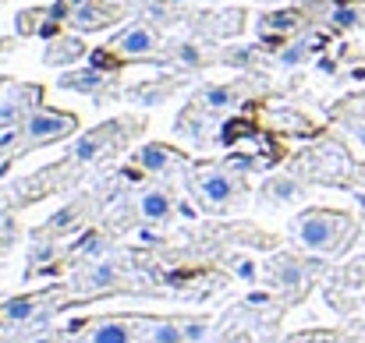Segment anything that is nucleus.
Here are the masks:
<instances>
[{
    "instance_id": "1",
    "label": "nucleus",
    "mask_w": 365,
    "mask_h": 343,
    "mask_svg": "<svg viewBox=\"0 0 365 343\" xmlns=\"http://www.w3.org/2000/svg\"><path fill=\"white\" fill-rule=\"evenodd\" d=\"M78 131V114L71 110H50V107H36L32 114L25 117L4 142H0V156L4 159H14L21 152H32V149H43V145H53V142H64Z\"/></svg>"
},
{
    "instance_id": "2",
    "label": "nucleus",
    "mask_w": 365,
    "mask_h": 343,
    "mask_svg": "<svg viewBox=\"0 0 365 343\" xmlns=\"http://www.w3.org/2000/svg\"><path fill=\"white\" fill-rule=\"evenodd\" d=\"M294 241L316 255H334L355 237V216L344 209H305L294 220Z\"/></svg>"
},
{
    "instance_id": "3",
    "label": "nucleus",
    "mask_w": 365,
    "mask_h": 343,
    "mask_svg": "<svg viewBox=\"0 0 365 343\" xmlns=\"http://www.w3.org/2000/svg\"><path fill=\"white\" fill-rule=\"evenodd\" d=\"M188 184H192V195H195L199 209H206V213H227L245 195L242 174H235L227 167H217V163L192 170Z\"/></svg>"
},
{
    "instance_id": "4",
    "label": "nucleus",
    "mask_w": 365,
    "mask_h": 343,
    "mask_svg": "<svg viewBox=\"0 0 365 343\" xmlns=\"http://www.w3.org/2000/svg\"><path fill=\"white\" fill-rule=\"evenodd\" d=\"M57 14L75 32H103V28H110V25L121 21L124 14H128V7L107 4V0H61L57 4Z\"/></svg>"
},
{
    "instance_id": "5",
    "label": "nucleus",
    "mask_w": 365,
    "mask_h": 343,
    "mask_svg": "<svg viewBox=\"0 0 365 343\" xmlns=\"http://www.w3.org/2000/svg\"><path fill=\"white\" fill-rule=\"evenodd\" d=\"M107 53H118L121 64H135V60H163L160 57V32L149 21H131L124 32H118L107 46Z\"/></svg>"
},
{
    "instance_id": "6",
    "label": "nucleus",
    "mask_w": 365,
    "mask_h": 343,
    "mask_svg": "<svg viewBox=\"0 0 365 343\" xmlns=\"http://www.w3.org/2000/svg\"><path fill=\"white\" fill-rule=\"evenodd\" d=\"M142 329L145 319L135 315H103L86 322L78 333H71L75 343H142Z\"/></svg>"
},
{
    "instance_id": "7",
    "label": "nucleus",
    "mask_w": 365,
    "mask_h": 343,
    "mask_svg": "<svg viewBox=\"0 0 365 343\" xmlns=\"http://www.w3.org/2000/svg\"><path fill=\"white\" fill-rule=\"evenodd\" d=\"M39 103H43V89L39 85L0 82V127H18Z\"/></svg>"
},
{
    "instance_id": "8",
    "label": "nucleus",
    "mask_w": 365,
    "mask_h": 343,
    "mask_svg": "<svg viewBox=\"0 0 365 343\" xmlns=\"http://www.w3.org/2000/svg\"><path fill=\"white\" fill-rule=\"evenodd\" d=\"M64 294H68V290L50 287V290H39V294H18V297H7V301H0V322H7V326H25V322L39 319V315L50 308V301H61Z\"/></svg>"
},
{
    "instance_id": "9",
    "label": "nucleus",
    "mask_w": 365,
    "mask_h": 343,
    "mask_svg": "<svg viewBox=\"0 0 365 343\" xmlns=\"http://www.w3.org/2000/svg\"><path fill=\"white\" fill-rule=\"evenodd\" d=\"M128 127H142V120H107V124H100L96 131H89V134L75 145L71 159H75V163H89V159H96L107 145L124 142V131H128Z\"/></svg>"
},
{
    "instance_id": "10",
    "label": "nucleus",
    "mask_w": 365,
    "mask_h": 343,
    "mask_svg": "<svg viewBox=\"0 0 365 343\" xmlns=\"http://www.w3.org/2000/svg\"><path fill=\"white\" fill-rule=\"evenodd\" d=\"M248 100V85L245 82H227V85H206L195 93L192 107L199 110H210V114H224V110H235Z\"/></svg>"
},
{
    "instance_id": "11",
    "label": "nucleus",
    "mask_w": 365,
    "mask_h": 343,
    "mask_svg": "<svg viewBox=\"0 0 365 343\" xmlns=\"http://www.w3.org/2000/svg\"><path fill=\"white\" fill-rule=\"evenodd\" d=\"M121 280H124V273L114 258H93V265L82 269V276L75 280V287L86 290V294H103V290H118Z\"/></svg>"
},
{
    "instance_id": "12",
    "label": "nucleus",
    "mask_w": 365,
    "mask_h": 343,
    "mask_svg": "<svg viewBox=\"0 0 365 343\" xmlns=\"http://www.w3.org/2000/svg\"><path fill=\"white\" fill-rule=\"evenodd\" d=\"M199 322H178V319H149L142 329V343H188L199 333Z\"/></svg>"
},
{
    "instance_id": "13",
    "label": "nucleus",
    "mask_w": 365,
    "mask_h": 343,
    "mask_svg": "<svg viewBox=\"0 0 365 343\" xmlns=\"http://www.w3.org/2000/svg\"><path fill=\"white\" fill-rule=\"evenodd\" d=\"M135 209H138V216L145 220V223H167V220H174V199L167 195V188H145V191H138V202H135Z\"/></svg>"
},
{
    "instance_id": "14",
    "label": "nucleus",
    "mask_w": 365,
    "mask_h": 343,
    "mask_svg": "<svg viewBox=\"0 0 365 343\" xmlns=\"http://www.w3.org/2000/svg\"><path fill=\"white\" fill-rule=\"evenodd\" d=\"M323 21L337 32H351V28H362L365 25V7L362 4H351V0H327V14Z\"/></svg>"
},
{
    "instance_id": "15",
    "label": "nucleus",
    "mask_w": 365,
    "mask_h": 343,
    "mask_svg": "<svg viewBox=\"0 0 365 343\" xmlns=\"http://www.w3.org/2000/svg\"><path fill=\"white\" fill-rule=\"evenodd\" d=\"M135 163H138L142 170H149V174H167V170H170V163H185V156H181V152H174L170 145L149 142V145H142V149L135 152Z\"/></svg>"
},
{
    "instance_id": "16",
    "label": "nucleus",
    "mask_w": 365,
    "mask_h": 343,
    "mask_svg": "<svg viewBox=\"0 0 365 343\" xmlns=\"http://www.w3.org/2000/svg\"><path fill=\"white\" fill-rule=\"evenodd\" d=\"M82 57H86V43H82L78 36H57V39L46 46L43 64H50V68H68V64H75V60H82Z\"/></svg>"
},
{
    "instance_id": "17",
    "label": "nucleus",
    "mask_w": 365,
    "mask_h": 343,
    "mask_svg": "<svg viewBox=\"0 0 365 343\" xmlns=\"http://www.w3.org/2000/svg\"><path fill=\"white\" fill-rule=\"evenodd\" d=\"M305 25V11L294 7V11H277V14H266L259 18V36H291Z\"/></svg>"
},
{
    "instance_id": "18",
    "label": "nucleus",
    "mask_w": 365,
    "mask_h": 343,
    "mask_svg": "<svg viewBox=\"0 0 365 343\" xmlns=\"http://www.w3.org/2000/svg\"><path fill=\"white\" fill-rule=\"evenodd\" d=\"M107 85H114V78H110L107 71H100V68H96V71H75V75H61V89H71V93H89V96L96 93V96H100Z\"/></svg>"
},
{
    "instance_id": "19",
    "label": "nucleus",
    "mask_w": 365,
    "mask_h": 343,
    "mask_svg": "<svg viewBox=\"0 0 365 343\" xmlns=\"http://www.w3.org/2000/svg\"><path fill=\"white\" fill-rule=\"evenodd\" d=\"M262 199H269V202H294V199H302V184L298 181H269Z\"/></svg>"
},
{
    "instance_id": "20",
    "label": "nucleus",
    "mask_w": 365,
    "mask_h": 343,
    "mask_svg": "<svg viewBox=\"0 0 365 343\" xmlns=\"http://www.w3.org/2000/svg\"><path fill=\"white\" fill-rule=\"evenodd\" d=\"M78 255H82V258H103V255H107V241H103L100 233H89V237L78 244Z\"/></svg>"
},
{
    "instance_id": "21",
    "label": "nucleus",
    "mask_w": 365,
    "mask_h": 343,
    "mask_svg": "<svg viewBox=\"0 0 365 343\" xmlns=\"http://www.w3.org/2000/svg\"><path fill=\"white\" fill-rule=\"evenodd\" d=\"M305 53H309V43H305V39H298L294 46H287V50L280 53V64H302V60H305Z\"/></svg>"
},
{
    "instance_id": "22",
    "label": "nucleus",
    "mask_w": 365,
    "mask_h": 343,
    "mask_svg": "<svg viewBox=\"0 0 365 343\" xmlns=\"http://www.w3.org/2000/svg\"><path fill=\"white\" fill-rule=\"evenodd\" d=\"M344 127H348V134H351L359 145H365V114H351L344 120Z\"/></svg>"
},
{
    "instance_id": "23",
    "label": "nucleus",
    "mask_w": 365,
    "mask_h": 343,
    "mask_svg": "<svg viewBox=\"0 0 365 343\" xmlns=\"http://www.w3.org/2000/svg\"><path fill=\"white\" fill-rule=\"evenodd\" d=\"M174 60L192 64V68H195V64H202V57H199V50H195V46H178V50H174Z\"/></svg>"
},
{
    "instance_id": "24",
    "label": "nucleus",
    "mask_w": 365,
    "mask_h": 343,
    "mask_svg": "<svg viewBox=\"0 0 365 343\" xmlns=\"http://www.w3.org/2000/svg\"><path fill=\"white\" fill-rule=\"evenodd\" d=\"M291 343H337L334 333H305V337H294Z\"/></svg>"
},
{
    "instance_id": "25",
    "label": "nucleus",
    "mask_w": 365,
    "mask_h": 343,
    "mask_svg": "<svg viewBox=\"0 0 365 343\" xmlns=\"http://www.w3.org/2000/svg\"><path fill=\"white\" fill-rule=\"evenodd\" d=\"M21 343H75L71 337L64 340V337H57V333H36V337H29V340H21Z\"/></svg>"
},
{
    "instance_id": "26",
    "label": "nucleus",
    "mask_w": 365,
    "mask_h": 343,
    "mask_svg": "<svg viewBox=\"0 0 365 343\" xmlns=\"http://www.w3.org/2000/svg\"><path fill=\"white\" fill-rule=\"evenodd\" d=\"M348 343H365V340H362V337H355V340H348Z\"/></svg>"
},
{
    "instance_id": "27",
    "label": "nucleus",
    "mask_w": 365,
    "mask_h": 343,
    "mask_svg": "<svg viewBox=\"0 0 365 343\" xmlns=\"http://www.w3.org/2000/svg\"><path fill=\"white\" fill-rule=\"evenodd\" d=\"M213 343H227V340H213Z\"/></svg>"
}]
</instances>
